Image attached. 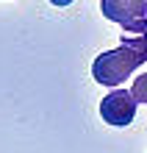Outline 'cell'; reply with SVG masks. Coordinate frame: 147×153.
<instances>
[{
	"mask_svg": "<svg viewBox=\"0 0 147 153\" xmlns=\"http://www.w3.org/2000/svg\"><path fill=\"white\" fill-rule=\"evenodd\" d=\"M147 61V33H133V36H119V48L100 53L92 61V78L100 86H119L122 81L133 75L136 67Z\"/></svg>",
	"mask_w": 147,
	"mask_h": 153,
	"instance_id": "obj_1",
	"label": "cell"
},
{
	"mask_svg": "<svg viewBox=\"0 0 147 153\" xmlns=\"http://www.w3.org/2000/svg\"><path fill=\"white\" fill-rule=\"evenodd\" d=\"M100 11L128 33H147V0H100Z\"/></svg>",
	"mask_w": 147,
	"mask_h": 153,
	"instance_id": "obj_2",
	"label": "cell"
},
{
	"mask_svg": "<svg viewBox=\"0 0 147 153\" xmlns=\"http://www.w3.org/2000/svg\"><path fill=\"white\" fill-rule=\"evenodd\" d=\"M136 106H139V100L133 97L131 89H114L100 100V117L114 128H125V125L133 123Z\"/></svg>",
	"mask_w": 147,
	"mask_h": 153,
	"instance_id": "obj_3",
	"label": "cell"
},
{
	"mask_svg": "<svg viewBox=\"0 0 147 153\" xmlns=\"http://www.w3.org/2000/svg\"><path fill=\"white\" fill-rule=\"evenodd\" d=\"M131 92H133V97H136L139 103H144V106H147V73H142L139 78L133 81Z\"/></svg>",
	"mask_w": 147,
	"mask_h": 153,
	"instance_id": "obj_4",
	"label": "cell"
},
{
	"mask_svg": "<svg viewBox=\"0 0 147 153\" xmlns=\"http://www.w3.org/2000/svg\"><path fill=\"white\" fill-rule=\"evenodd\" d=\"M50 3H53V6H69L72 0H50Z\"/></svg>",
	"mask_w": 147,
	"mask_h": 153,
	"instance_id": "obj_5",
	"label": "cell"
}]
</instances>
